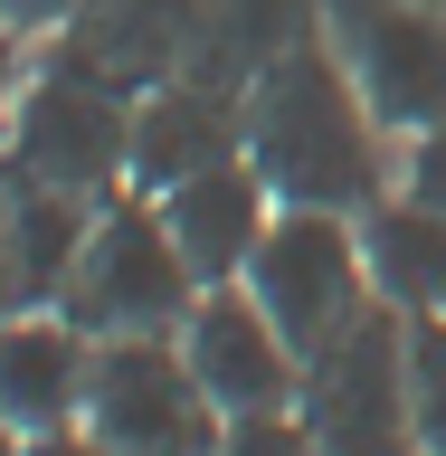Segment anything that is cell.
I'll return each mask as SVG.
<instances>
[{"label":"cell","instance_id":"cell-11","mask_svg":"<svg viewBox=\"0 0 446 456\" xmlns=\"http://www.w3.org/2000/svg\"><path fill=\"white\" fill-rule=\"evenodd\" d=\"M85 370H95V333H77L67 314H0V419L10 428H67L85 419Z\"/></svg>","mask_w":446,"mask_h":456},{"label":"cell","instance_id":"cell-3","mask_svg":"<svg viewBox=\"0 0 446 456\" xmlns=\"http://www.w3.org/2000/svg\"><path fill=\"white\" fill-rule=\"evenodd\" d=\"M199 305V276L191 256H181V238H171L162 200H114V209H95V238H85L77 276H67V323L95 342L114 333H181Z\"/></svg>","mask_w":446,"mask_h":456},{"label":"cell","instance_id":"cell-12","mask_svg":"<svg viewBox=\"0 0 446 456\" xmlns=\"http://www.w3.org/2000/svg\"><path fill=\"white\" fill-rule=\"evenodd\" d=\"M247 152V105H228L209 86H142L134 95V191L162 200L171 181Z\"/></svg>","mask_w":446,"mask_h":456},{"label":"cell","instance_id":"cell-6","mask_svg":"<svg viewBox=\"0 0 446 456\" xmlns=\"http://www.w3.org/2000/svg\"><path fill=\"white\" fill-rule=\"evenodd\" d=\"M10 171L48 181V191H85L105 200L124 171H134V95L85 67H57L20 95L10 114Z\"/></svg>","mask_w":446,"mask_h":456},{"label":"cell","instance_id":"cell-13","mask_svg":"<svg viewBox=\"0 0 446 456\" xmlns=\"http://www.w3.org/2000/svg\"><path fill=\"white\" fill-rule=\"evenodd\" d=\"M77 48H67V67H85V77H105V86H162L171 77V57L191 48V28L199 10L191 0H85L77 20Z\"/></svg>","mask_w":446,"mask_h":456},{"label":"cell","instance_id":"cell-5","mask_svg":"<svg viewBox=\"0 0 446 456\" xmlns=\"http://www.w3.org/2000/svg\"><path fill=\"white\" fill-rule=\"evenodd\" d=\"M238 285L276 314V333L295 342V352H323V342L370 305L361 219H342V209H276V228L256 238Z\"/></svg>","mask_w":446,"mask_h":456},{"label":"cell","instance_id":"cell-14","mask_svg":"<svg viewBox=\"0 0 446 456\" xmlns=\"http://www.w3.org/2000/svg\"><path fill=\"white\" fill-rule=\"evenodd\" d=\"M361 266H370V295L399 314H446V209L427 200H380L361 209Z\"/></svg>","mask_w":446,"mask_h":456},{"label":"cell","instance_id":"cell-9","mask_svg":"<svg viewBox=\"0 0 446 456\" xmlns=\"http://www.w3.org/2000/svg\"><path fill=\"white\" fill-rule=\"evenodd\" d=\"M162 219H171V238H181V256H191L199 285H238V276H247V256H256V238L276 228V191L256 181L247 152H228V162L171 181V191H162Z\"/></svg>","mask_w":446,"mask_h":456},{"label":"cell","instance_id":"cell-17","mask_svg":"<svg viewBox=\"0 0 446 456\" xmlns=\"http://www.w3.org/2000/svg\"><path fill=\"white\" fill-rule=\"evenodd\" d=\"M409 200L446 209V124L437 134H409Z\"/></svg>","mask_w":446,"mask_h":456},{"label":"cell","instance_id":"cell-7","mask_svg":"<svg viewBox=\"0 0 446 456\" xmlns=\"http://www.w3.org/2000/svg\"><path fill=\"white\" fill-rule=\"evenodd\" d=\"M333 48L361 77L370 114L390 134H437L446 124V10H418V0H333Z\"/></svg>","mask_w":446,"mask_h":456},{"label":"cell","instance_id":"cell-16","mask_svg":"<svg viewBox=\"0 0 446 456\" xmlns=\"http://www.w3.org/2000/svg\"><path fill=\"white\" fill-rule=\"evenodd\" d=\"M219 456H323V447H313L304 409H238L219 428Z\"/></svg>","mask_w":446,"mask_h":456},{"label":"cell","instance_id":"cell-8","mask_svg":"<svg viewBox=\"0 0 446 456\" xmlns=\"http://www.w3.org/2000/svg\"><path fill=\"white\" fill-rule=\"evenodd\" d=\"M181 362L199 370V390L228 419L238 409H295V390H304V352L276 333V314L247 285H199L191 323H181Z\"/></svg>","mask_w":446,"mask_h":456},{"label":"cell","instance_id":"cell-22","mask_svg":"<svg viewBox=\"0 0 446 456\" xmlns=\"http://www.w3.org/2000/svg\"><path fill=\"white\" fill-rule=\"evenodd\" d=\"M0 228H10V171H0Z\"/></svg>","mask_w":446,"mask_h":456},{"label":"cell","instance_id":"cell-21","mask_svg":"<svg viewBox=\"0 0 446 456\" xmlns=\"http://www.w3.org/2000/svg\"><path fill=\"white\" fill-rule=\"evenodd\" d=\"M0 456H28V428H10V419H0Z\"/></svg>","mask_w":446,"mask_h":456},{"label":"cell","instance_id":"cell-2","mask_svg":"<svg viewBox=\"0 0 446 456\" xmlns=\"http://www.w3.org/2000/svg\"><path fill=\"white\" fill-rule=\"evenodd\" d=\"M295 409L323 456H427L418 409H409V314L370 295L323 352H304Z\"/></svg>","mask_w":446,"mask_h":456},{"label":"cell","instance_id":"cell-4","mask_svg":"<svg viewBox=\"0 0 446 456\" xmlns=\"http://www.w3.org/2000/svg\"><path fill=\"white\" fill-rule=\"evenodd\" d=\"M85 428L114 456H219L228 409L181 362V333H114L85 370Z\"/></svg>","mask_w":446,"mask_h":456},{"label":"cell","instance_id":"cell-15","mask_svg":"<svg viewBox=\"0 0 446 456\" xmlns=\"http://www.w3.org/2000/svg\"><path fill=\"white\" fill-rule=\"evenodd\" d=\"M409 409L427 456H446V314H409Z\"/></svg>","mask_w":446,"mask_h":456},{"label":"cell","instance_id":"cell-10","mask_svg":"<svg viewBox=\"0 0 446 456\" xmlns=\"http://www.w3.org/2000/svg\"><path fill=\"white\" fill-rule=\"evenodd\" d=\"M85 238H95V200L85 191H48L10 171V228H0V314H57L67 276H77Z\"/></svg>","mask_w":446,"mask_h":456},{"label":"cell","instance_id":"cell-20","mask_svg":"<svg viewBox=\"0 0 446 456\" xmlns=\"http://www.w3.org/2000/svg\"><path fill=\"white\" fill-rule=\"evenodd\" d=\"M10 114H20V28L0 20V134H10Z\"/></svg>","mask_w":446,"mask_h":456},{"label":"cell","instance_id":"cell-18","mask_svg":"<svg viewBox=\"0 0 446 456\" xmlns=\"http://www.w3.org/2000/svg\"><path fill=\"white\" fill-rule=\"evenodd\" d=\"M28 456H114V447H105L85 419H67V428H38V437H28Z\"/></svg>","mask_w":446,"mask_h":456},{"label":"cell","instance_id":"cell-19","mask_svg":"<svg viewBox=\"0 0 446 456\" xmlns=\"http://www.w3.org/2000/svg\"><path fill=\"white\" fill-rule=\"evenodd\" d=\"M77 10H85V0H0V20L20 28V38H28V28H67Z\"/></svg>","mask_w":446,"mask_h":456},{"label":"cell","instance_id":"cell-1","mask_svg":"<svg viewBox=\"0 0 446 456\" xmlns=\"http://www.w3.org/2000/svg\"><path fill=\"white\" fill-rule=\"evenodd\" d=\"M247 162L276 209H342L361 219L390 200V124L370 114L361 77L333 38H285L247 86Z\"/></svg>","mask_w":446,"mask_h":456}]
</instances>
